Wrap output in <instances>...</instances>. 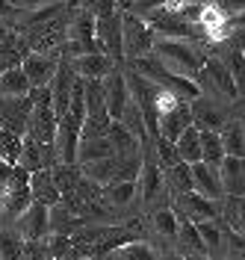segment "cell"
Wrapping results in <instances>:
<instances>
[{
  "instance_id": "6da1fadb",
  "label": "cell",
  "mask_w": 245,
  "mask_h": 260,
  "mask_svg": "<svg viewBox=\"0 0 245 260\" xmlns=\"http://www.w3.org/2000/svg\"><path fill=\"white\" fill-rule=\"evenodd\" d=\"M154 53L163 59V65L171 74L189 77V80H195L198 74L204 71V62H207V53H201L195 45L178 42V39H157Z\"/></svg>"
},
{
  "instance_id": "7a4b0ae2",
  "label": "cell",
  "mask_w": 245,
  "mask_h": 260,
  "mask_svg": "<svg viewBox=\"0 0 245 260\" xmlns=\"http://www.w3.org/2000/svg\"><path fill=\"white\" fill-rule=\"evenodd\" d=\"M30 178H33V172H27L24 166H15L9 186L3 189V213H6V219H15L18 222L36 201L33 189H30Z\"/></svg>"
},
{
  "instance_id": "3957f363",
  "label": "cell",
  "mask_w": 245,
  "mask_h": 260,
  "mask_svg": "<svg viewBox=\"0 0 245 260\" xmlns=\"http://www.w3.org/2000/svg\"><path fill=\"white\" fill-rule=\"evenodd\" d=\"M121 18H124V56L133 62L139 56L154 53L157 32L151 30L139 15H133V12H121Z\"/></svg>"
},
{
  "instance_id": "277c9868",
  "label": "cell",
  "mask_w": 245,
  "mask_h": 260,
  "mask_svg": "<svg viewBox=\"0 0 245 260\" xmlns=\"http://www.w3.org/2000/svg\"><path fill=\"white\" fill-rule=\"evenodd\" d=\"M195 80H198V86H201V92L207 89V92H213V95H225L228 101L239 98V89H236V83H233L230 68L225 65V59H219V56H207L204 71L198 74Z\"/></svg>"
},
{
  "instance_id": "5b68a950",
  "label": "cell",
  "mask_w": 245,
  "mask_h": 260,
  "mask_svg": "<svg viewBox=\"0 0 245 260\" xmlns=\"http://www.w3.org/2000/svg\"><path fill=\"white\" fill-rule=\"evenodd\" d=\"M33 101L30 95H0V127L12 130L18 136H27V121H30V113H33Z\"/></svg>"
},
{
  "instance_id": "8992f818",
  "label": "cell",
  "mask_w": 245,
  "mask_h": 260,
  "mask_svg": "<svg viewBox=\"0 0 245 260\" xmlns=\"http://www.w3.org/2000/svg\"><path fill=\"white\" fill-rule=\"evenodd\" d=\"M174 213L192 219L198 225V222H207V219H222V201L204 198L201 192H186L174 198Z\"/></svg>"
},
{
  "instance_id": "52a82bcc",
  "label": "cell",
  "mask_w": 245,
  "mask_h": 260,
  "mask_svg": "<svg viewBox=\"0 0 245 260\" xmlns=\"http://www.w3.org/2000/svg\"><path fill=\"white\" fill-rule=\"evenodd\" d=\"M56 133H59V115L53 110V104L33 107L30 121H27V136H33L36 142H42V145H53Z\"/></svg>"
},
{
  "instance_id": "ba28073f",
  "label": "cell",
  "mask_w": 245,
  "mask_h": 260,
  "mask_svg": "<svg viewBox=\"0 0 245 260\" xmlns=\"http://www.w3.org/2000/svg\"><path fill=\"white\" fill-rule=\"evenodd\" d=\"M95 30H98V39L107 48V56L118 65L124 59V18H121V12H115L110 18H98Z\"/></svg>"
},
{
  "instance_id": "9c48e42d",
  "label": "cell",
  "mask_w": 245,
  "mask_h": 260,
  "mask_svg": "<svg viewBox=\"0 0 245 260\" xmlns=\"http://www.w3.org/2000/svg\"><path fill=\"white\" fill-rule=\"evenodd\" d=\"M59 162V151H56V142L53 145H42L36 142L33 136H24V151H21V162L27 172H45V169H53Z\"/></svg>"
},
{
  "instance_id": "30bf717a",
  "label": "cell",
  "mask_w": 245,
  "mask_h": 260,
  "mask_svg": "<svg viewBox=\"0 0 245 260\" xmlns=\"http://www.w3.org/2000/svg\"><path fill=\"white\" fill-rule=\"evenodd\" d=\"M103 89H107V107H110V115L113 121H121L124 118V110L130 107V86H127V74L121 68H115L113 74L103 80Z\"/></svg>"
},
{
  "instance_id": "8fae6325",
  "label": "cell",
  "mask_w": 245,
  "mask_h": 260,
  "mask_svg": "<svg viewBox=\"0 0 245 260\" xmlns=\"http://www.w3.org/2000/svg\"><path fill=\"white\" fill-rule=\"evenodd\" d=\"M83 124L74 115L59 118V133H56V151H59V162H77L80 154V142H83ZM80 166V162H77Z\"/></svg>"
},
{
  "instance_id": "7c38bea8",
  "label": "cell",
  "mask_w": 245,
  "mask_h": 260,
  "mask_svg": "<svg viewBox=\"0 0 245 260\" xmlns=\"http://www.w3.org/2000/svg\"><path fill=\"white\" fill-rule=\"evenodd\" d=\"M18 231L24 234V240H33V243L48 240V237H50V207L33 201V204H30V210L18 219Z\"/></svg>"
},
{
  "instance_id": "4fadbf2b",
  "label": "cell",
  "mask_w": 245,
  "mask_h": 260,
  "mask_svg": "<svg viewBox=\"0 0 245 260\" xmlns=\"http://www.w3.org/2000/svg\"><path fill=\"white\" fill-rule=\"evenodd\" d=\"M74 80H77V74H74V68L68 59L59 62V71H56V77L50 83V92H53V110L59 118H65L68 110H71V92H74Z\"/></svg>"
},
{
  "instance_id": "5bb4252c",
  "label": "cell",
  "mask_w": 245,
  "mask_h": 260,
  "mask_svg": "<svg viewBox=\"0 0 245 260\" xmlns=\"http://www.w3.org/2000/svg\"><path fill=\"white\" fill-rule=\"evenodd\" d=\"M192 180H195V192H201L204 198H213V201H225V183H222V172L219 166H210V162H195L192 166Z\"/></svg>"
},
{
  "instance_id": "9a60e30c",
  "label": "cell",
  "mask_w": 245,
  "mask_h": 260,
  "mask_svg": "<svg viewBox=\"0 0 245 260\" xmlns=\"http://www.w3.org/2000/svg\"><path fill=\"white\" fill-rule=\"evenodd\" d=\"M192 124H195V118H192V104L180 101L174 110H168V113L160 115V136L168 139V142H178L180 136H183V130H189Z\"/></svg>"
},
{
  "instance_id": "2e32d148",
  "label": "cell",
  "mask_w": 245,
  "mask_h": 260,
  "mask_svg": "<svg viewBox=\"0 0 245 260\" xmlns=\"http://www.w3.org/2000/svg\"><path fill=\"white\" fill-rule=\"evenodd\" d=\"M59 56H48V53H30L24 62H21V68L27 71V77H30V83L33 86H50L53 83V77H56V71H59Z\"/></svg>"
},
{
  "instance_id": "e0dca14e",
  "label": "cell",
  "mask_w": 245,
  "mask_h": 260,
  "mask_svg": "<svg viewBox=\"0 0 245 260\" xmlns=\"http://www.w3.org/2000/svg\"><path fill=\"white\" fill-rule=\"evenodd\" d=\"M74 74H80L86 80H107L118 65L107 56V53H86V56H77V59H68Z\"/></svg>"
},
{
  "instance_id": "ac0fdd59",
  "label": "cell",
  "mask_w": 245,
  "mask_h": 260,
  "mask_svg": "<svg viewBox=\"0 0 245 260\" xmlns=\"http://www.w3.org/2000/svg\"><path fill=\"white\" fill-rule=\"evenodd\" d=\"M30 189H33V198L39 204H45V207H56L59 201H62V192H59V186H56V180L50 175V169L45 172H33V178H30Z\"/></svg>"
},
{
  "instance_id": "d6986e66",
  "label": "cell",
  "mask_w": 245,
  "mask_h": 260,
  "mask_svg": "<svg viewBox=\"0 0 245 260\" xmlns=\"http://www.w3.org/2000/svg\"><path fill=\"white\" fill-rule=\"evenodd\" d=\"M222 172V183L228 195H245V157H225L219 166Z\"/></svg>"
},
{
  "instance_id": "ffe728a7",
  "label": "cell",
  "mask_w": 245,
  "mask_h": 260,
  "mask_svg": "<svg viewBox=\"0 0 245 260\" xmlns=\"http://www.w3.org/2000/svg\"><path fill=\"white\" fill-rule=\"evenodd\" d=\"M192 118H195L198 130H222L225 124H228L225 115H222V110H219L213 101H207V98L192 101Z\"/></svg>"
},
{
  "instance_id": "44dd1931",
  "label": "cell",
  "mask_w": 245,
  "mask_h": 260,
  "mask_svg": "<svg viewBox=\"0 0 245 260\" xmlns=\"http://www.w3.org/2000/svg\"><path fill=\"white\" fill-rule=\"evenodd\" d=\"M139 189H142V198H145V201H154L160 192H165L168 183H165L163 166L145 160V166H142V178H139Z\"/></svg>"
},
{
  "instance_id": "7402d4cb",
  "label": "cell",
  "mask_w": 245,
  "mask_h": 260,
  "mask_svg": "<svg viewBox=\"0 0 245 260\" xmlns=\"http://www.w3.org/2000/svg\"><path fill=\"white\" fill-rule=\"evenodd\" d=\"M83 178L95 180L100 186H110L115 180V172H118V154L113 157H103V160H95V162H83Z\"/></svg>"
},
{
  "instance_id": "603a6c76",
  "label": "cell",
  "mask_w": 245,
  "mask_h": 260,
  "mask_svg": "<svg viewBox=\"0 0 245 260\" xmlns=\"http://www.w3.org/2000/svg\"><path fill=\"white\" fill-rule=\"evenodd\" d=\"M222 222L230 231L245 234V195H225V201H222Z\"/></svg>"
},
{
  "instance_id": "cb8c5ba5",
  "label": "cell",
  "mask_w": 245,
  "mask_h": 260,
  "mask_svg": "<svg viewBox=\"0 0 245 260\" xmlns=\"http://www.w3.org/2000/svg\"><path fill=\"white\" fill-rule=\"evenodd\" d=\"M178 154L183 162H189V166H195V162L204 160V148H201V130L192 124L189 130H183V136H180L178 142Z\"/></svg>"
},
{
  "instance_id": "d4e9b609",
  "label": "cell",
  "mask_w": 245,
  "mask_h": 260,
  "mask_svg": "<svg viewBox=\"0 0 245 260\" xmlns=\"http://www.w3.org/2000/svg\"><path fill=\"white\" fill-rule=\"evenodd\" d=\"M180 219V228H178V240L183 245V251L186 254H207V245H204V237H201V231L192 219H186V216H178Z\"/></svg>"
},
{
  "instance_id": "484cf974",
  "label": "cell",
  "mask_w": 245,
  "mask_h": 260,
  "mask_svg": "<svg viewBox=\"0 0 245 260\" xmlns=\"http://www.w3.org/2000/svg\"><path fill=\"white\" fill-rule=\"evenodd\" d=\"M165 183L168 189L178 195H186V192H195V180H192V166L189 162H178L171 169H165Z\"/></svg>"
},
{
  "instance_id": "4316f807",
  "label": "cell",
  "mask_w": 245,
  "mask_h": 260,
  "mask_svg": "<svg viewBox=\"0 0 245 260\" xmlns=\"http://www.w3.org/2000/svg\"><path fill=\"white\" fill-rule=\"evenodd\" d=\"M110 142H113V148H115V154H118V157L139 154V148H142V142H139L127 127H124V121H113V127H110Z\"/></svg>"
},
{
  "instance_id": "83f0119b",
  "label": "cell",
  "mask_w": 245,
  "mask_h": 260,
  "mask_svg": "<svg viewBox=\"0 0 245 260\" xmlns=\"http://www.w3.org/2000/svg\"><path fill=\"white\" fill-rule=\"evenodd\" d=\"M139 192V180H124V183H110L103 186V204L110 207H127Z\"/></svg>"
},
{
  "instance_id": "f1b7e54d",
  "label": "cell",
  "mask_w": 245,
  "mask_h": 260,
  "mask_svg": "<svg viewBox=\"0 0 245 260\" xmlns=\"http://www.w3.org/2000/svg\"><path fill=\"white\" fill-rule=\"evenodd\" d=\"M133 68L142 74V77H148V80H154L157 86H163L165 80H168V68L163 65V59L157 56V53H148V56H139V59H133Z\"/></svg>"
},
{
  "instance_id": "f546056e",
  "label": "cell",
  "mask_w": 245,
  "mask_h": 260,
  "mask_svg": "<svg viewBox=\"0 0 245 260\" xmlns=\"http://www.w3.org/2000/svg\"><path fill=\"white\" fill-rule=\"evenodd\" d=\"M201 148H204V162L210 166H222L228 151L222 142V130H201Z\"/></svg>"
},
{
  "instance_id": "4dcf8cb0",
  "label": "cell",
  "mask_w": 245,
  "mask_h": 260,
  "mask_svg": "<svg viewBox=\"0 0 245 260\" xmlns=\"http://www.w3.org/2000/svg\"><path fill=\"white\" fill-rule=\"evenodd\" d=\"M115 148L110 142V136H100V139H83L80 142V154H77V162H95L103 160V157H113Z\"/></svg>"
},
{
  "instance_id": "1f68e13d",
  "label": "cell",
  "mask_w": 245,
  "mask_h": 260,
  "mask_svg": "<svg viewBox=\"0 0 245 260\" xmlns=\"http://www.w3.org/2000/svg\"><path fill=\"white\" fill-rule=\"evenodd\" d=\"M222 142H225V151L228 157H245V124L242 121H228L222 127Z\"/></svg>"
},
{
  "instance_id": "d6a6232c",
  "label": "cell",
  "mask_w": 245,
  "mask_h": 260,
  "mask_svg": "<svg viewBox=\"0 0 245 260\" xmlns=\"http://www.w3.org/2000/svg\"><path fill=\"white\" fill-rule=\"evenodd\" d=\"M30 89H33V83H30L24 68H12V71H6L0 77V95H9V98L30 95Z\"/></svg>"
},
{
  "instance_id": "836d02e7",
  "label": "cell",
  "mask_w": 245,
  "mask_h": 260,
  "mask_svg": "<svg viewBox=\"0 0 245 260\" xmlns=\"http://www.w3.org/2000/svg\"><path fill=\"white\" fill-rule=\"evenodd\" d=\"M50 175H53V180H56L59 192L65 195L83 180V169L77 166V162H56V166L50 169Z\"/></svg>"
},
{
  "instance_id": "e575fe53",
  "label": "cell",
  "mask_w": 245,
  "mask_h": 260,
  "mask_svg": "<svg viewBox=\"0 0 245 260\" xmlns=\"http://www.w3.org/2000/svg\"><path fill=\"white\" fill-rule=\"evenodd\" d=\"M222 219H207V222H198V231L204 237V245H207V254H216L222 245L228 243V234L222 231Z\"/></svg>"
},
{
  "instance_id": "d590c367",
  "label": "cell",
  "mask_w": 245,
  "mask_h": 260,
  "mask_svg": "<svg viewBox=\"0 0 245 260\" xmlns=\"http://www.w3.org/2000/svg\"><path fill=\"white\" fill-rule=\"evenodd\" d=\"M24 245L27 240L21 231H0V260H21Z\"/></svg>"
},
{
  "instance_id": "8d00e7d4",
  "label": "cell",
  "mask_w": 245,
  "mask_h": 260,
  "mask_svg": "<svg viewBox=\"0 0 245 260\" xmlns=\"http://www.w3.org/2000/svg\"><path fill=\"white\" fill-rule=\"evenodd\" d=\"M21 151H24V136H18L12 130H0V157L9 166H18L21 162Z\"/></svg>"
},
{
  "instance_id": "74e56055",
  "label": "cell",
  "mask_w": 245,
  "mask_h": 260,
  "mask_svg": "<svg viewBox=\"0 0 245 260\" xmlns=\"http://www.w3.org/2000/svg\"><path fill=\"white\" fill-rule=\"evenodd\" d=\"M222 59H225V65L230 68V74H233V83H236L239 95H245V50L230 48V45H228V53H225Z\"/></svg>"
},
{
  "instance_id": "f35d334b",
  "label": "cell",
  "mask_w": 245,
  "mask_h": 260,
  "mask_svg": "<svg viewBox=\"0 0 245 260\" xmlns=\"http://www.w3.org/2000/svg\"><path fill=\"white\" fill-rule=\"evenodd\" d=\"M151 222H154V228H157V234H163V237H178L180 219H178V213L171 210V207H160V210H154Z\"/></svg>"
},
{
  "instance_id": "ab89813d",
  "label": "cell",
  "mask_w": 245,
  "mask_h": 260,
  "mask_svg": "<svg viewBox=\"0 0 245 260\" xmlns=\"http://www.w3.org/2000/svg\"><path fill=\"white\" fill-rule=\"evenodd\" d=\"M115 260H157V254H154V248L148 243H142V240H136V243H127L121 245L118 251H113Z\"/></svg>"
},
{
  "instance_id": "60d3db41",
  "label": "cell",
  "mask_w": 245,
  "mask_h": 260,
  "mask_svg": "<svg viewBox=\"0 0 245 260\" xmlns=\"http://www.w3.org/2000/svg\"><path fill=\"white\" fill-rule=\"evenodd\" d=\"M154 151H157V160H160V166H163V172L171 169V166H178V162H183L180 154H178V145L168 142V139H163V136L154 139Z\"/></svg>"
},
{
  "instance_id": "b9f144b4",
  "label": "cell",
  "mask_w": 245,
  "mask_h": 260,
  "mask_svg": "<svg viewBox=\"0 0 245 260\" xmlns=\"http://www.w3.org/2000/svg\"><path fill=\"white\" fill-rule=\"evenodd\" d=\"M80 6L86 9V12H92L95 18L115 15V0H80Z\"/></svg>"
},
{
  "instance_id": "7bdbcfd3",
  "label": "cell",
  "mask_w": 245,
  "mask_h": 260,
  "mask_svg": "<svg viewBox=\"0 0 245 260\" xmlns=\"http://www.w3.org/2000/svg\"><path fill=\"white\" fill-rule=\"evenodd\" d=\"M163 6H168V0H136L127 12H133V15H139L142 21H145L154 9H163Z\"/></svg>"
},
{
  "instance_id": "ee69618b",
  "label": "cell",
  "mask_w": 245,
  "mask_h": 260,
  "mask_svg": "<svg viewBox=\"0 0 245 260\" xmlns=\"http://www.w3.org/2000/svg\"><path fill=\"white\" fill-rule=\"evenodd\" d=\"M216 6H219V9H222L228 18L245 12V0H216Z\"/></svg>"
},
{
  "instance_id": "f6af8a7d",
  "label": "cell",
  "mask_w": 245,
  "mask_h": 260,
  "mask_svg": "<svg viewBox=\"0 0 245 260\" xmlns=\"http://www.w3.org/2000/svg\"><path fill=\"white\" fill-rule=\"evenodd\" d=\"M18 15H21V9H18L12 0H0V21H12Z\"/></svg>"
},
{
  "instance_id": "bcb514c9",
  "label": "cell",
  "mask_w": 245,
  "mask_h": 260,
  "mask_svg": "<svg viewBox=\"0 0 245 260\" xmlns=\"http://www.w3.org/2000/svg\"><path fill=\"white\" fill-rule=\"evenodd\" d=\"M12 172H15V166H9V162L0 157V192L9 186V180H12Z\"/></svg>"
},
{
  "instance_id": "7dc6e473",
  "label": "cell",
  "mask_w": 245,
  "mask_h": 260,
  "mask_svg": "<svg viewBox=\"0 0 245 260\" xmlns=\"http://www.w3.org/2000/svg\"><path fill=\"white\" fill-rule=\"evenodd\" d=\"M228 45H230V48L245 50V27H233V32H230V39H228Z\"/></svg>"
},
{
  "instance_id": "c3c4849f",
  "label": "cell",
  "mask_w": 245,
  "mask_h": 260,
  "mask_svg": "<svg viewBox=\"0 0 245 260\" xmlns=\"http://www.w3.org/2000/svg\"><path fill=\"white\" fill-rule=\"evenodd\" d=\"M18 9H27V12H33V9H42V6H48L53 0H12Z\"/></svg>"
},
{
  "instance_id": "681fc988",
  "label": "cell",
  "mask_w": 245,
  "mask_h": 260,
  "mask_svg": "<svg viewBox=\"0 0 245 260\" xmlns=\"http://www.w3.org/2000/svg\"><path fill=\"white\" fill-rule=\"evenodd\" d=\"M230 24H233V27H245V12L233 15V18H230Z\"/></svg>"
},
{
  "instance_id": "f907efd6",
  "label": "cell",
  "mask_w": 245,
  "mask_h": 260,
  "mask_svg": "<svg viewBox=\"0 0 245 260\" xmlns=\"http://www.w3.org/2000/svg\"><path fill=\"white\" fill-rule=\"evenodd\" d=\"M6 36H9V27H3V21H0V48H3V42H6Z\"/></svg>"
},
{
  "instance_id": "816d5d0a",
  "label": "cell",
  "mask_w": 245,
  "mask_h": 260,
  "mask_svg": "<svg viewBox=\"0 0 245 260\" xmlns=\"http://www.w3.org/2000/svg\"><path fill=\"white\" fill-rule=\"evenodd\" d=\"M183 260H213L210 254H186Z\"/></svg>"
},
{
  "instance_id": "f5cc1de1",
  "label": "cell",
  "mask_w": 245,
  "mask_h": 260,
  "mask_svg": "<svg viewBox=\"0 0 245 260\" xmlns=\"http://www.w3.org/2000/svg\"><path fill=\"white\" fill-rule=\"evenodd\" d=\"M115 3H121V6H124V12H127V9H130V6L136 3V0H115Z\"/></svg>"
},
{
  "instance_id": "db71d44e",
  "label": "cell",
  "mask_w": 245,
  "mask_h": 260,
  "mask_svg": "<svg viewBox=\"0 0 245 260\" xmlns=\"http://www.w3.org/2000/svg\"><path fill=\"white\" fill-rule=\"evenodd\" d=\"M0 216H6V213H3V192H0Z\"/></svg>"
},
{
  "instance_id": "11a10c76",
  "label": "cell",
  "mask_w": 245,
  "mask_h": 260,
  "mask_svg": "<svg viewBox=\"0 0 245 260\" xmlns=\"http://www.w3.org/2000/svg\"><path fill=\"white\" fill-rule=\"evenodd\" d=\"M0 130H3V127H0Z\"/></svg>"
}]
</instances>
